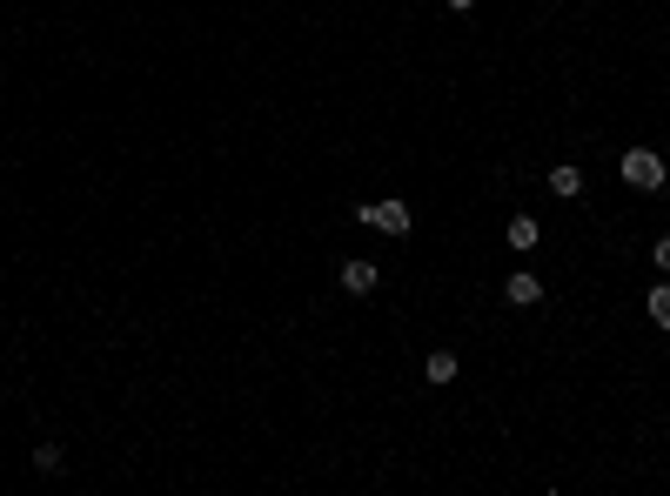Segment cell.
<instances>
[{
    "instance_id": "cell-2",
    "label": "cell",
    "mask_w": 670,
    "mask_h": 496,
    "mask_svg": "<svg viewBox=\"0 0 670 496\" xmlns=\"http://www.w3.org/2000/svg\"><path fill=\"white\" fill-rule=\"evenodd\" d=\"M356 222L362 228H382V235H409V228H416V215H409V202H396V195H389V202H362L356 208Z\"/></svg>"
},
{
    "instance_id": "cell-9",
    "label": "cell",
    "mask_w": 670,
    "mask_h": 496,
    "mask_svg": "<svg viewBox=\"0 0 670 496\" xmlns=\"http://www.w3.org/2000/svg\"><path fill=\"white\" fill-rule=\"evenodd\" d=\"M644 316L657 322V329H670V282H657V289L644 295Z\"/></svg>"
},
{
    "instance_id": "cell-7",
    "label": "cell",
    "mask_w": 670,
    "mask_h": 496,
    "mask_svg": "<svg viewBox=\"0 0 670 496\" xmlns=\"http://www.w3.org/2000/svg\"><path fill=\"white\" fill-rule=\"evenodd\" d=\"M550 195H557V202H577L583 195V168L577 161H557V168H550Z\"/></svg>"
},
{
    "instance_id": "cell-6",
    "label": "cell",
    "mask_w": 670,
    "mask_h": 496,
    "mask_svg": "<svg viewBox=\"0 0 670 496\" xmlns=\"http://www.w3.org/2000/svg\"><path fill=\"white\" fill-rule=\"evenodd\" d=\"M423 376H429L436 389H449L456 376H463V362H456V349H429V356H423Z\"/></svg>"
},
{
    "instance_id": "cell-5",
    "label": "cell",
    "mask_w": 670,
    "mask_h": 496,
    "mask_svg": "<svg viewBox=\"0 0 670 496\" xmlns=\"http://www.w3.org/2000/svg\"><path fill=\"white\" fill-rule=\"evenodd\" d=\"M503 242H510L516 255H536V248H543V222H536V215H510V228H503Z\"/></svg>"
},
{
    "instance_id": "cell-11",
    "label": "cell",
    "mask_w": 670,
    "mask_h": 496,
    "mask_svg": "<svg viewBox=\"0 0 670 496\" xmlns=\"http://www.w3.org/2000/svg\"><path fill=\"white\" fill-rule=\"evenodd\" d=\"M469 7H476V0H449V14H469Z\"/></svg>"
},
{
    "instance_id": "cell-3",
    "label": "cell",
    "mask_w": 670,
    "mask_h": 496,
    "mask_svg": "<svg viewBox=\"0 0 670 496\" xmlns=\"http://www.w3.org/2000/svg\"><path fill=\"white\" fill-rule=\"evenodd\" d=\"M543 275H530V269H516L510 282H503V302H510V309H536V302H543Z\"/></svg>"
},
{
    "instance_id": "cell-4",
    "label": "cell",
    "mask_w": 670,
    "mask_h": 496,
    "mask_svg": "<svg viewBox=\"0 0 670 496\" xmlns=\"http://www.w3.org/2000/svg\"><path fill=\"white\" fill-rule=\"evenodd\" d=\"M335 282H342V295H376V282H382V269L376 262H342V269H335Z\"/></svg>"
},
{
    "instance_id": "cell-1",
    "label": "cell",
    "mask_w": 670,
    "mask_h": 496,
    "mask_svg": "<svg viewBox=\"0 0 670 496\" xmlns=\"http://www.w3.org/2000/svg\"><path fill=\"white\" fill-rule=\"evenodd\" d=\"M617 175L637 188V195H664V181H670V168H664V155L657 148H624V161H617Z\"/></svg>"
},
{
    "instance_id": "cell-8",
    "label": "cell",
    "mask_w": 670,
    "mask_h": 496,
    "mask_svg": "<svg viewBox=\"0 0 670 496\" xmlns=\"http://www.w3.org/2000/svg\"><path fill=\"white\" fill-rule=\"evenodd\" d=\"M34 470H41V476H61L67 470V450H61V443H34Z\"/></svg>"
},
{
    "instance_id": "cell-10",
    "label": "cell",
    "mask_w": 670,
    "mask_h": 496,
    "mask_svg": "<svg viewBox=\"0 0 670 496\" xmlns=\"http://www.w3.org/2000/svg\"><path fill=\"white\" fill-rule=\"evenodd\" d=\"M650 262H657V275H670V235H657V242H650Z\"/></svg>"
}]
</instances>
